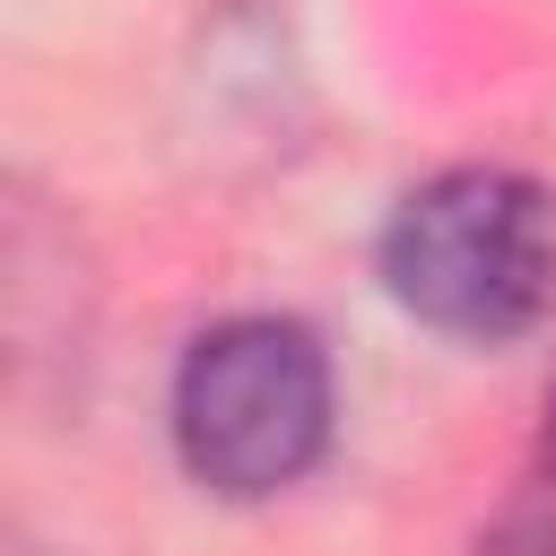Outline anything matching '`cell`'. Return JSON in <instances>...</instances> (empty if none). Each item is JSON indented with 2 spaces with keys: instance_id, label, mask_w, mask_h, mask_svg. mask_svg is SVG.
<instances>
[{
  "instance_id": "1",
  "label": "cell",
  "mask_w": 556,
  "mask_h": 556,
  "mask_svg": "<svg viewBox=\"0 0 556 556\" xmlns=\"http://www.w3.org/2000/svg\"><path fill=\"white\" fill-rule=\"evenodd\" d=\"M382 287L443 339H521L556 304V200L530 174L452 165L391 208Z\"/></svg>"
},
{
  "instance_id": "2",
  "label": "cell",
  "mask_w": 556,
  "mask_h": 556,
  "mask_svg": "<svg viewBox=\"0 0 556 556\" xmlns=\"http://www.w3.org/2000/svg\"><path fill=\"white\" fill-rule=\"evenodd\" d=\"M330 356L287 313H235L191 339L174 374V452L208 495H287L330 452Z\"/></svg>"
},
{
  "instance_id": "3",
  "label": "cell",
  "mask_w": 556,
  "mask_h": 556,
  "mask_svg": "<svg viewBox=\"0 0 556 556\" xmlns=\"http://www.w3.org/2000/svg\"><path fill=\"white\" fill-rule=\"evenodd\" d=\"M478 556H556V391H547V434H539V469L530 486L495 513V530L478 539Z\"/></svg>"
}]
</instances>
